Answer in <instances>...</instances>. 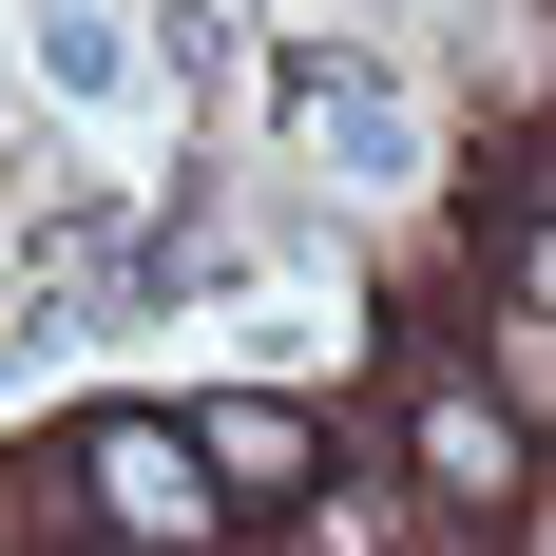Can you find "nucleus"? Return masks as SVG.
<instances>
[{
    "label": "nucleus",
    "mask_w": 556,
    "mask_h": 556,
    "mask_svg": "<svg viewBox=\"0 0 556 556\" xmlns=\"http://www.w3.org/2000/svg\"><path fill=\"white\" fill-rule=\"evenodd\" d=\"M77 500H97L135 556H212L230 538V480L173 442V422H97V442H77Z\"/></svg>",
    "instance_id": "obj_1"
},
{
    "label": "nucleus",
    "mask_w": 556,
    "mask_h": 556,
    "mask_svg": "<svg viewBox=\"0 0 556 556\" xmlns=\"http://www.w3.org/2000/svg\"><path fill=\"white\" fill-rule=\"evenodd\" d=\"M288 97H307V154H327V173H365V192H384V173H422V115H403L384 77H345V58H307Z\"/></svg>",
    "instance_id": "obj_2"
},
{
    "label": "nucleus",
    "mask_w": 556,
    "mask_h": 556,
    "mask_svg": "<svg viewBox=\"0 0 556 556\" xmlns=\"http://www.w3.org/2000/svg\"><path fill=\"white\" fill-rule=\"evenodd\" d=\"M192 460H212L230 500H288V518L327 500V442H307V403H212V442H192Z\"/></svg>",
    "instance_id": "obj_3"
},
{
    "label": "nucleus",
    "mask_w": 556,
    "mask_h": 556,
    "mask_svg": "<svg viewBox=\"0 0 556 556\" xmlns=\"http://www.w3.org/2000/svg\"><path fill=\"white\" fill-rule=\"evenodd\" d=\"M422 460H442V500H518V480H538V460H518V422H500L480 384H442V403H422Z\"/></svg>",
    "instance_id": "obj_4"
},
{
    "label": "nucleus",
    "mask_w": 556,
    "mask_h": 556,
    "mask_svg": "<svg viewBox=\"0 0 556 556\" xmlns=\"http://www.w3.org/2000/svg\"><path fill=\"white\" fill-rule=\"evenodd\" d=\"M39 77L58 97H115L135 58H115V0H39Z\"/></svg>",
    "instance_id": "obj_5"
},
{
    "label": "nucleus",
    "mask_w": 556,
    "mask_h": 556,
    "mask_svg": "<svg viewBox=\"0 0 556 556\" xmlns=\"http://www.w3.org/2000/svg\"><path fill=\"white\" fill-rule=\"evenodd\" d=\"M500 384H518V403H538V422H556V327H538V307H518V327H500Z\"/></svg>",
    "instance_id": "obj_6"
},
{
    "label": "nucleus",
    "mask_w": 556,
    "mask_h": 556,
    "mask_svg": "<svg viewBox=\"0 0 556 556\" xmlns=\"http://www.w3.org/2000/svg\"><path fill=\"white\" fill-rule=\"evenodd\" d=\"M518 307H538V327H556V212L518 230Z\"/></svg>",
    "instance_id": "obj_7"
}]
</instances>
